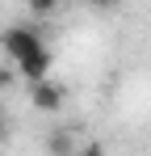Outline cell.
Here are the masks:
<instances>
[{
  "label": "cell",
  "mask_w": 151,
  "mask_h": 156,
  "mask_svg": "<svg viewBox=\"0 0 151 156\" xmlns=\"http://www.w3.org/2000/svg\"><path fill=\"white\" fill-rule=\"evenodd\" d=\"M0 51L8 55V63H25V59H34L38 51H46V38L34 26H8L0 34Z\"/></svg>",
  "instance_id": "obj_1"
},
{
  "label": "cell",
  "mask_w": 151,
  "mask_h": 156,
  "mask_svg": "<svg viewBox=\"0 0 151 156\" xmlns=\"http://www.w3.org/2000/svg\"><path fill=\"white\" fill-rule=\"evenodd\" d=\"M63 84L59 80H50V76H42V80H34L29 84V105L38 110V114H59L63 110Z\"/></svg>",
  "instance_id": "obj_2"
},
{
  "label": "cell",
  "mask_w": 151,
  "mask_h": 156,
  "mask_svg": "<svg viewBox=\"0 0 151 156\" xmlns=\"http://www.w3.org/2000/svg\"><path fill=\"white\" fill-rule=\"evenodd\" d=\"M50 68H55V55H50V47H46V51H38L34 59H25V63H17V72H21V80H25V84H34V80L50 76Z\"/></svg>",
  "instance_id": "obj_3"
},
{
  "label": "cell",
  "mask_w": 151,
  "mask_h": 156,
  "mask_svg": "<svg viewBox=\"0 0 151 156\" xmlns=\"http://www.w3.org/2000/svg\"><path fill=\"white\" fill-rule=\"evenodd\" d=\"M59 9H63V0H25V13H29L34 21H50Z\"/></svg>",
  "instance_id": "obj_4"
},
{
  "label": "cell",
  "mask_w": 151,
  "mask_h": 156,
  "mask_svg": "<svg viewBox=\"0 0 151 156\" xmlns=\"http://www.w3.org/2000/svg\"><path fill=\"white\" fill-rule=\"evenodd\" d=\"M46 152H80V139H72V135H50Z\"/></svg>",
  "instance_id": "obj_5"
},
{
  "label": "cell",
  "mask_w": 151,
  "mask_h": 156,
  "mask_svg": "<svg viewBox=\"0 0 151 156\" xmlns=\"http://www.w3.org/2000/svg\"><path fill=\"white\" fill-rule=\"evenodd\" d=\"M13 80H21V72H17V63L0 68V89H13Z\"/></svg>",
  "instance_id": "obj_6"
},
{
  "label": "cell",
  "mask_w": 151,
  "mask_h": 156,
  "mask_svg": "<svg viewBox=\"0 0 151 156\" xmlns=\"http://www.w3.org/2000/svg\"><path fill=\"white\" fill-rule=\"evenodd\" d=\"M92 13H109V9H118V0H84Z\"/></svg>",
  "instance_id": "obj_7"
}]
</instances>
